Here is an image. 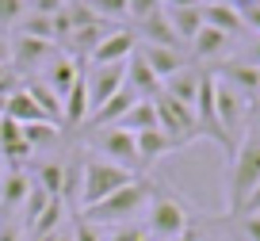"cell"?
I'll list each match as a JSON object with an SVG mask.
<instances>
[{"label":"cell","mask_w":260,"mask_h":241,"mask_svg":"<svg viewBox=\"0 0 260 241\" xmlns=\"http://www.w3.org/2000/svg\"><path fill=\"white\" fill-rule=\"evenodd\" d=\"M226 4H234L237 12H245V8H252V4H256V0H226Z\"/></svg>","instance_id":"cell-43"},{"label":"cell","mask_w":260,"mask_h":241,"mask_svg":"<svg viewBox=\"0 0 260 241\" xmlns=\"http://www.w3.org/2000/svg\"><path fill=\"white\" fill-rule=\"evenodd\" d=\"M23 88H27V96H31L35 104L42 107V115H46L50 123H61V96L50 88L46 80H42V77H27V80H23Z\"/></svg>","instance_id":"cell-23"},{"label":"cell","mask_w":260,"mask_h":241,"mask_svg":"<svg viewBox=\"0 0 260 241\" xmlns=\"http://www.w3.org/2000/svg\"><path fill=\"white\" fill-rule=\"evenodd\" d=\"M165 8H191V4H199V0H161Z\"/></svg>","instance_id":"cell-42"},{"label":"cell","mask_w":260,"mask_h":241,"mask_svg":"<svg viewBox=\"0 0 260 241\" xmlns=\"http://www.w3.org/2000/svg\"><path fill=\"white\" fill-rule=\"evenodd\" d=\"M134 145H138L142 172H146L149 165H157L161 157H169V153H172V142L161 134V130H142V134H134Z\"/></svg>","instance_id":"cell-22"},{"label":"cell","mask_w":260,"mask_h":241,"mask_svg":"<svg viewBox=\"0 0 260 241\" xmlns=\"http://www.w3.org/2000/svg\"><path fill=\"white\" fill-rule=\"evenodd\" d=\"M65 4H81V0H65Z\"/></svg>","instance_id":"cell-48"},{"label":"cell","mask_w":260,"mask_h":241,"mask_svg":"<svg viewBox=\"0 0 260 241\" xmlns=\"http://www.w3.org/2000/svg\"><path fill=\"white\" fill-rule=\"evenodd\" d=\"M84 80H88V115H92L126 84V62L122 65H88Z\"/></svg>","instance_id":"cell-8"},{"label":"cell","mask_w":260,"mask_h":241,"mask_svg":"<svg viewBox=\"0 0 260 241\" xmlns=\"http://www.w3.org/2000/svg\"><path fill=\"white\" fill-rule=\"evenodd\" d=\"M0 172H4V161H0Z\"/></svg>","instance_id":"cell-50"},{"label":"cell","mask_w":260,"mask_h":241,"mask_svg":"<svg viewBox=\"0 0 260 241\" xmlns=\"http://www.w3.org/2000/svg\"><path fill=\"white\" fill-rule=\"evenodd\" d=\"M153 180L149 176H134L126 188H119V192H111L107 199H100L96 207H84L77 210L81 218H88L92 226H126L130 218L138 215V210L149 207V199H153Z\"/></svg>","instance_id":"cell-1"},{"label":"cell","mask_w":260,"mask_h":241,"mask_svg":"<svg viewBox=\"0 0 260 241\" xmlns=\"http://www.w3.org/2000/svg\"><path fill=\"white\" fill-rule=\"evenodd\" d=\"M84 4H88L100 19H107V23H111V19H126V0H84Z\"/></svg>","instance_id":"cell-28"},{"label":"cell","mask_w":260,"mask_h":241,"mask_svg":"<svg viewBox=\"0 0 260 241\" xmlns=\"http://www.w3.org/2000/svg\"><path fill=\"white\" fill-rule=\"evenodd\" d=\"M0 65H12V39H8V31H0Z\"/></svg>","instance_id":"cell-40"},{"label":"cell","mask_w":260,"mask_h":241,"mask_svg":"<svg viewBox=\"0 0 260 241\" xmlns=\"http://www.w3.org/2000/svg\"><path fill=\"white\" fill-rule=\"evenodd\" d=\"M27 192H31V172L23 165H8V172H0V207L8 215L23 207Z\"/></svg>","instance_id":"cell-14"},{"label":"cell","mask_w":260,"mask_h":241,"mask_svg":"<svg viewBox=\"0 0 260 241\" xmlns=\"http://www.w3.org/2000/svg\"><path fill=\"white\" fill-rule=\"evenodd\" d=\"M138 54L146 57V65L157 73V77H172L176 69H184L187 65V54L184 50H169V46H138Z\"/></svg>","instance_id":"cell-20"},{"label":"cell","mask_w":260,"mask_h":241,"mask_svg":"<svg viewBox=\"0 0 260 241\" xmlns=\"http://www.w3.org/2000/svg\"><path fill=\"white\" fill-rule=\"evenodd\" d=\"M199 84H203V69H195V65H184V69H176L172 77L161 80V92L172 100H180V104L195 107V100H199Z\"/></svg>","instance_id":"cell-12"},{"label":"cell","mask_w":260,"mask_h":241,"mask_svg":"<svg viewBox=\"0 0 260 241\" xmlns=\"http://www.w3.org/2000/svg\"><path fill=\"white\" fill-rule=\"evenodd\" d=\"M0 241H23V222H16V218H0Z\"/></svg>","instance_id":"cell-36"},{"label":"cell","mask_w":260,"mask_h":241,"mask_svg":"<svg viewBox=\"0 0 260 241\" xmlns=\"http://www.w3.org/2000/svg\"><path fill=\"white\" fill-rule=\"evenodd\" d=\"M126 88L138 92V100H157L161 96V77L146 65V57H142L138 50L126 57Z\"/></svg>","instance_id":"cell-15"},{"label":"cell","mask_w":260,"mask_h":241,"mask_svg":"<svg viewBox=\"0 0 260 241\" xmlns=\"http://www.w3.org/2000/svg\"><path fill=\"white\" fill-rule=\"evenodd\" d=\"M81 73H84V62H81V57L54 54V57L46 62V77H42V80H46V84L57 92V96H65V92L77 84V77H81Z\"/></svg>","instance_id":"cell-16"},{"label":"cell","mask_w":260,"mask_h":241,"mask_svg":"<svg viewBox=\"0 0 260 241\" xmlns=\"http://www.w3.org/2000/svg\"><path fill=\"white\" fill-rule=\"evenodd\" d=\"M23 88V73L16 65H0V100H8L12 92Z\"/></svg>","instance_id":"cell-29"},{"label":"cell","mask_w":260,"mask_h":241,"mask_svg":"<svg viewBox=\"0 0 260 241\" xmlns=\"http://www.w3.org/2000/svg\"><path fill=\"white\" fill-rule=\"evenodd\" d=\"M157 8H165L161 0H126V16L138 23V19H146V16H153Z\"/></svg>","instance_id":"cell-32"},{"label":"cell","mask_w":260,"mask_h":241,"mask_svg":"<svg viewBox=\"0 0 260 241\" xmlns=\"http://www.w3.org/2000/svg\"><path fill=\"white\" fill-rule=\"evenodd\" d=\"M73 241H107V237H104V226H92L88 218L77 215V222H73Z\"/></svg>","instance_id":"cell-31"},{"label":"cell","mask_w":260,"mask_h":241,"mask_svg":"<svg viewBox=\"0 0 260 241\" xmlns=\"http://www.w3.org/2000/svg\"><path fill=\"white\" fill-rule=\"evenodd\" d=\"M138 104V92L134 88H126V84H122L119 92H115L111 100H107L104 107H96V111L88 115V119H84V130H100V127H115V123L122 119V115L130 111V107Z\"/></svg>","instance_id":"cell-11"},{"label":"cell","mask_w":260,"mask_h":241,"mask_svg":"<svg viewBox=\"0 0 260 241\" xmlns=\"http://www.w3.org/2000/svg\"><path fill=\"white\" fill-rule=\"evenodd\" d=\"M241 62H249V65H260V35L252 39V46H249V54L241 57Z\"/></svg>","instance_id":"cell-41"},{"label":"cell","mask_w":260,"mask_h":241,"mask_svg":"<svg viewBox=\"0 0 260 241\" xmlns=\"http://www.w3.org/2000/svg\"><path fill=\"white\" fill-rule=\"evenodd\" d=\"M237 233L241 241H260V215H237Z\"/></svg>","instance_id":"cell-34"},{"label":"cell","mask_w":260,"mask_h":241,"mask_svg":"<svg viewBox=\"0 0 260 241\" xmlns=\"http://www.w3.org/2000/svg\"><path fill=\"white\" fill-rule=\"evenodd\" d=\"M241 215H260V184L252 188V195L245 199V207H241Z\"/></svg>","instance_id":"cell-39"},{"label":"cell","mask_w":260,"mask_h":241,"mask_svg":"<svg viewBox=\"0 0 260 241\" xmlns=\"http://www.w3.org/2000/svg\"><path fill=\"white\" fill-rule=\"evenodd\" d=\"M115 127H122V130H130V134H142V130H157V107H153V100H138V104L130 107L126 115H122Z\"/></svg>","instance_id":"cell-25"},{"label":"cell","mask_w":260,"mask_h":241,"mask_svg":"<svg viewBox=\"0 0 260 241\" xmlns=\"http://www.w3.org/2000/svg\"><path fill=\"white\" fill-rule=\"evenodd\" d=\"M16 31L31 35V39H42V42H57V35H54V16H39V12H23V19L16 23Z\"/></svg>","instance_id":"cell-27"},{"label":"cell","mask_w":260,"mask_h":241,"mask_svg":"<svg viewBox=\"0 0 260 241\" xmlns=\"http://www.w3.org/2000/svg\"><path fill=\"white\" fill-rule=\"evenodd\" d=\"M107 241H149V233H146V226L130 222V226H119V230H111V233H107Z\"/></svg>","instance_id":"cell-33"},{"label":"cell","mask_w":260,"mask_h":241,"mask_svg":"<svg viewBox=\"0 0 260 241\" xmlns=\"http://www.w3.org/2000/svg\"><path fill=\"white\" fill-rule=\"evenodd\" d=\"M54 241H73V230H65V226H61V230H57V237Z\"/></svg>","instance_id":"cell-45"},{"label":"cell","mask_w":260,"mask_h":241,"mask_svg":"<svg viewBox=\"0 0 260 241\" xmlns=\"http://www.w3.org/2000/svg\"><path fill=\"white\" fill-rule=\"evenodd\" d=\"M57 138H61V123L42 119V123H27V127H23V142L31 145V153H35V149H50V145H57Z\"/></svg>","instance_id":"cell-26"},{"label":"cell","mask_w":260,"mask_h":241,"mask_svg":"<svg viewBox=\"0 0 260 241\" xmlns=\"http://www.w3.org/2000/svg\"><path fill=\"white\" fill-rule=\"evenodd\" d=\"M214 111H218V127H222V134H226L230 149H237V145H241V138L249 134L252 100L241 96L234 84H226V80L214 77Z\"/></svg>","instance_id":"cell-5"},{"label":"cell","mask_w":260,"mask_h":241,"mask_svg":"<svg viewBox=\"0 0 260 241\" xmlns=\"http://www.w3.org/2000/svg\"><path fill=\"white\" fill-rule=\"evenodd\" d=\"M92 134V149H96V157L111 161V165H119V169L126 172H138V176H146L142 172V161H138V145H134V134L122 127H100V130H88Z\"/></svg>","instance_id":"cell-7"},{"label":"cell","mask_w":260,"mask_h":241,"mask_svg":"<svg viewBox=\"0 0 260 241\" xmlns=\"http://www.w3.org/2000/svg\"><path fill=\"white\" fill-rule=\"evenodd\" d=\"M134 176H138V172H126V169H119V165H111V161H104V157H84V161H81V192H77V210L96 207V203L107 199L111 192L126 188Z\"/></svg>","instance_id":"cell-4"},{"label":"cell","mask_w":260,"mask_h":241,"mask_svg":"<svg viewBox=\"0 0 260 241\" xmlns=\"http://www.w3.org/2000/svg\"><path fill=\"white\" fill-rule=\"evenodd\" d=\"M27 12H39V16H57L65 8V0H23Z\"/></svg>","instance_id":"cell-35"},{"label":"cell","mask_w":260,"mask_h":241,"mask_svg":"<svg viewBox=\"0 0 260 241\" xmlns=\"http://www.w3.org/2000/svg\"><path fill=\"white\" fill-rule=\"evenodd\" d=\"M187 50H191L195 62H218V57L230 50V35H222V31H214V27L203 23V31L191 39V46H187Z\"/></svg>","instance_id":"cell-21"},{"label":"cell","mask_w":260,"mask_h":241,"mask_svg":"<svg viewBox=\"0 0 260 241\" xmlns=\"http://www.w3.org/2000/svg\"><path fill=\"white\" fill-rule=\"evenodd\" d=\"M134 50H138V35L134 31H107L100 39V46L84 57V65H122Z\"/></svg>","instance_id":"cell-9"},{"label":"cell","mask_w":260,"mask_h":241,"mask_svg":"<svg viewBox=\"0 0 260 241\" xmlns=\"http://www.w3.org/2000/svg\"><path fill=\"white\" fill-rule=\"evenodd\" d=\"M256 104H260V92H256ZM256 111H260V107H256Z\"/></svg>","instance_id":"cell-49"},{"label":"cell","mask_w":260,"mask_h":241,"mask_svg":"<svg viewBox=\"0 0 260 241\" xmlns=\"http://www.w3.org/2000/svg\"><path fill=\"white\" fill-rule=\"evenodd\" d=\"M249 134H252V138H256V142H260V111H256V119L249 123Z\"/></svg>","instance_id":"cell-44"},{"label":"cell","mask_w":260,"mask_h":241,"mask_svg":"<svg viewBox=\"0 0 260 241\" xmlns=\"http://www.w3.org/2000/svg\"><path fill=\"white\" fill-rule=\"evenodd\" d=\"M260 184V142L252 134L241 138V145L230 157V188H226V215L237 218L245 207V199L252 195V188Z\"/></svg>","instance_id":"cell-3"},{"label":"cell","mask_w":260,"mask_h":241,"mask_svg":"<svg viewBox=\"0 0 260 241\" xmlns=\"http://www.w3.org/2000/svg\"><path fill=\"white\" fill-rule=\"evenodd\" d=\"M203 241H218V237H207V233H203Z\"/></svg>","instance_id":"cell-47"},{"label":"cell","mask_w":260,"mask_h":241,"mask_svg":"<svg viewBox=\"0 0 260 241\" xmlns=\"http://www.w3.org/2000/svg\"><path fill=\"white\" fill-rule=\"evenodd\" d=\"M23 12H27L23 0H0V27H4V31L16 27L19 19H23Z\"/></svg>","instance_id":"cell-30"},{"label":"cell","mask_w":260,"mask_h":241,"mask_svg":"<svg viewBox=\"0 0 260 241\" xmlns=\"http://www.w3.org/2000/svg\"><path fill=\"white\" fill-rule=\"evenodd\" d=\"M203 23L214 27V31H222V35H230V39L245 31L241 12H237L234 4H226V0H218V4H203Z\"/></svg>","instance_id":"cell-18"},{"label":"cell","mask_w":260,"mask_h":241,"mask_svg":"<svg viewBox=\"0 0 260 241\" xmlns=\"http://www.w3.org/2000/svg\"><path fill=\"white\" fill-rule=\"evenodd\" d=\"M50 54H54V42L31 39V35H23V31H16V35H12V65H16L19 73L46 69Z\"/></svg>","instance_id":"cell-10"},{"label":"cell","mask_w":260,"mask_h":241,"mask_svg":"<svg viewBox=\"0 0 260 241\" xmlns=\"http://www.w3.org/2000/svg\"><path fill=\"white\" fill-rule=\"evenodd\" d=\"M153 107H157V130L172 142V153H176V149H187L191 142H199V138H203V134H199V123H195V107L180 104V100L165 96V92L153 100Z\"/></svg>","instance_id":"cell-6"},{"label":"cell","mask_w":260,"mask_h":241,"mask_svg":"<svg viewBox=\"0 0 260 241\" xmlns=\"http://www.w3.org/2000/svg\"><path fill=\"white\" fill-rule=\"evenodd\" d=\"M149 215H146V233L149 241H176L180 233L187 230V226L195 222L191 218V203L184 199L180 192H172V188H153V199H149Z\"/></svg>","instance_id":"cell-2"},{"label":"cell","mask_w":260,"mask_h":241,"mask_svg":"<svg viewBox=\"0 0 260 241\" xmlns=\"http://www.w3.org/2000/svg\"><path fill=\"white\" fill-rule=\"evenodd\" d=\"M241 19H245V27H249V31H256V35H260V4L245 8V12H241Z\"/></svg>","instance_id":"cell-37"},{"label":"cell","mask_w":260,"mask_h":241,"mask_svg":"<svg viewBox=\"0 0 260 241\" xmlns=\"http://www.w3.org/2000/svg\"><path fill=\"white\" fill-rule=\"evenodd\" d=\"M138 39L142 46H169V50H184V42L176 39V31H172L169 16H165V8H157L153 16L138 19Z\"/></svg>","instance_id":"cell-13"},{"label":"cell","mask_w":260,"mask_h":241,"mask_svg":"<svg viewBox=\"0 0 260 241\" xmlns=\"http://www.w3.org/2000/svg\"><path fill=\"white\" fill-rule=\"evenodd\" d=\"M203 233H207V230H203V222H191V226H187V230L180 233L176 241H203Z\"/></svg>","instance_id":"cell-38"},{"label":"cell","mask_w":260,"mask_h":241,"mask_svg":"<svg viewBox=\"0 0 260 241\" xmlns=\"http://www.w3.org/2000/svg\"><path fill=\"white\" fill-rule=\"evenodd\" d=\"M4 119H12V123H19V127H27V123H42L46 115H42V107L35 104L31 96H27V88H19V92H12V96L4 100Z\"/></svg>","instance_id":"cell-24"},{"label":"cell","mask_w":260,"mask_h":241,"mask_svg":"<svg viewBox=\"0 0 260 241\" xmlns=\"http://www.w3.org/2000/svg\"><path fill=\"white\" fill-rule=\"evenodd\" d=\"M256 69H260V65H256Z\"/></svg>","instance_id":"cell-51"},{"label":"cell","mask_w":260,"mask_h":241,"mask_svg":"<svg viewBox=\"0 0 260 241\" xmlns=\"http://www.w3.org/2000/svg\"><path fill=\"white\" fill-rule=\"evenodd\" d=\"M199 4H218V0H199Z\"/></svg>","instance_id":"cell-46"},{"label":"cell","mask_w":260,"mask_h":241,"mask_svg":"<svg viewBox=\"0 0 260 241\" xmlns=\"http://www.w3.org/2000/svg\"><path fill=\"white\" fill-rule=\"evenodd\" d=\"M218 80L234 84V88L241 92V96H249V100H256V92H260V69H256V65H249V62H241V57L222 62V77Z\"/></svg>","instance_id":"cell-17"},{"label":"cell","mask_w":260,"mask_h":241,"mask_svg":"<svg viewBox=\"0 0 260 241\" xmlns=\"http://www.w3.org/2000/svg\"><path fill=\"white\" fill-rule=\"evenodd\" d=\"M165 16H169L172 31H176V39L184 42V46H191V39L203 31V4H191V8H165Z\"/></svg>","instance_id":"cell-19"}]
</instances>
